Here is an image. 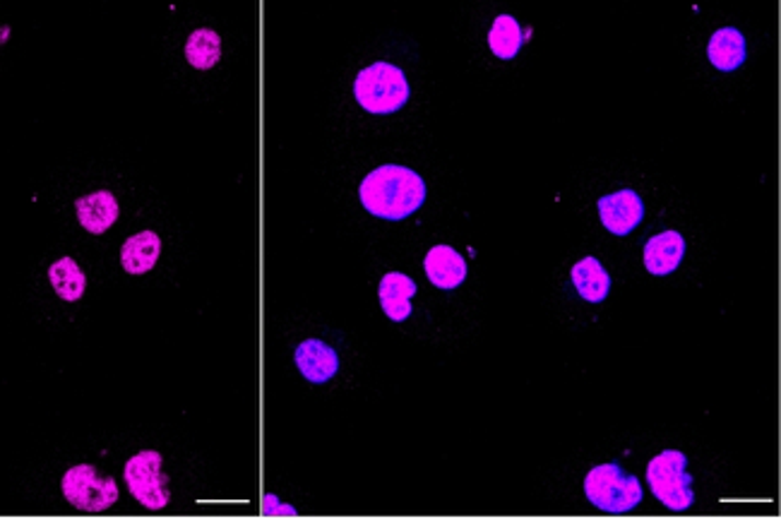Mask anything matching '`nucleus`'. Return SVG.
Here are the masks:
<instances>
[{"label": "nucleus", "instance_id": "f257e3e1", "mask_svg": "<svg viewBox=\"0 0 781 519\" xmlns=\"http://www.w3.org/2000/svg\"><path fill=\"white\" fill-rule=\"evenodd\" d=\"M358 195H361L364 207L374 217L400 221L424 205L426 183L412 169L386 164L368 173L361 188H358Z\"/></svg>", "mask_w": 781, "mask_h": 519}, {"label": "nucleus", "instance_id": "f03ea898", "mask_svg": "<svg viewBox=\"0 0 781 519\" xmlns=\"http://www.w3.org/2000/svg\"><path fill=\"white\" fill-rule=\"evenodd\" d=\"M354 96L368 114H394L409 99V82L402 68L374 64L356 76Z\"/></svg>", "mask_w": 781, "mask_h": 519}, {"label": "nucleus", "instance_id": "7ed1b4c3", "mask_svg": "<svg viewBox=\"0 0 781 519\" xmlns=\"http://www.w3.org/2000/svg\"><path fill=\"white\" fill-rule=\"evenodd\" d=\"M585 493L594 508L604 512H630L642 500V486L635 476L618 464L594 466L585 478Z\"/></svg>", "mask_w": 781, "mask_h": 519}, {"label": "nucleus", "instance_id": "20e7f679", "mask_svg": "<svg viewBox=\"0 0 781 519\" xmlns=\"http://www.w3.org/2000/svg\"><path fill=\"white\" fill-rule=\"evenodd\" d=\"M688 460L684 452L664 450L656 454L647 466V481L656 500H662L668 510H688L696 493H692V476L686 472Z\"/></svg>", "mask_w": 781, "mask_h": 519}, {"label": "nucleus", "instance_id": "39448f33", "mask_svg": "<svg viewBox=\"0 0 781 519\" xmlns=\"http://www.w3.org/2000/svg\"><path fill=\"white\" fill-rule=\"evenodd\" d=\"M161 466H164V457L154 450H142L133 454L123 469L133 498L147 510H164L171 503L169 478L161 472Z\"/></svg>", "mask_w": 781, "mask_h": 519}, {"label": "nucleus", "instance_id": "423d86ee", "mask_svg": "<svg viewBox=\"0 0 781 519\" xmlns=\"http://www.w3.org/2000/svg\"><path fill=\"white\" fill-rule=\"evenodd\" d=\"M66 500L82 512H104L118 500V484L111 476H99L96 466L78 464L60 481Z\"/></svg>", "mask_w": 781, "mask_h": 519}, {"label": "nucleus", "instance_id": "0eeeda50", "mask_svg": "<svg viewBox=\"0 0 781 519\" xmlns=\"http://www.w3.org/2000/svg\"><path fill=\"white\" fill-rule=\"evenodd\" d=\"M599 215L604 227L616 237H628L644 217V205L635 191H618L599 200Z\"/></svg>", "mask_w": 781, "mask_h": 519}, {"label": "nucleus", "instance_id": "6e6552de", "mask_svg": "<svg viewBox=\"0 0 781 519\" xmlns=\"http://www.w3.org/2000/svg\"><path fill=\"white\" fill-rule=\"evenodd\" d=\"M301 376L311 382H328L340 370V356L322 339H306L294 354Z\"/></svg>", "mask_w": 781, "mask_h": 519}, {"label": "nucleus", "instance_id": "1a4fd4ad", "mask_svg": "<svg viewBox=\"0 0 781 519\" xmlns=\"http://www.w3.org/2000/svg\"><path fill=\"white\" fill-rule=\"evenodd\" d=\"M76 209H78V221L82 224V229L94 233V237H99V233H104L114 227L118 219V212H120L116 195L108 191H96L92 195L80 197V200L76 203Z\"/></svg>", "mask_w": 781, "mask_h": 519}, {"label": "nucleus", "instance_id": "9d476101", "mask_svg": "<svg viewBox=\"0 0 781 519\" xmlns=\"http://www.w3.org/2000/svg\"><path fill=\"white\" fill-rule=\"evenodd\" d=\"M428 279L438 289H457L467 279L464 257L450 245H433L424 260Z\"/></svg>", "mask_w": 781, "mask_h": 519}, {"label": "nucleus", "instance_id": "9b49d317", "mask_svg": "<svg viewBox=\"0 0 781 519\" xmlns=\"http://www.w3.org/2000/svg\"><path fill=\"white\" fill-rule=\"evenodd\" d=\"M686 253V241L678 231H664L659 237H652L644 245V265H647L650 275H671L680 265Z\"/></svg>", "mask_w": 781, "mask_h": 519}, {"label": "nucleus", "instance_id": "f8f14e48", "mask_svg": "<svg viewBox=\"0 0 781 519\" xmlns=\"http://www.w3.org/2000/svg\"><path fill=\"white\" fill-rule=\"evenodd\" d=\"M380 305L394 323H402L412 315V299L416 296V281L409 279L402 272H390L380 281Z\"/></svg>", "mask_w": 781, "mask_h": 519}, {"label": "nucleus", "instance_id": "ddd939ff", "mask_svg": "<svg viewBox=\"0 0 781 519\" xmlns=\"http://www.w3.org/2000/svg\"><path fill=\"white\" fill-rule=\"evenodd\" d=\"M161 253V239L154 231H140L130 237L120 249V265L128 275H147L154 269Z\"/></svg>", "mask_w": 781, "mask_h": 519}, {"label": "nucleus", "instance_id": "4468645a", "mask_svg": "<svg viewBox=\"0 0 781 519\" xmlns=\"http://www.w3.org/2000/svg\"><path fill=\"white\" fill-rule=\"evenodd\" d=\"M707 56H710L712 66L719 70H736L743 66V60H746V39H743V34L734 27L716 30L710 39V46H707Z\"/></svg>", "mask_w": 781, "mask_h": 519}, {"label": "nucleus", "instance_id": "2eb2a0df", "mask_svg": "<svg viewBox=\"0 0 781 519\" xmlns=\"http://www.w3.org/2000/svg\"><path fill=\"white\" fill-rule=\"evenodd\" d=\"M573 284L582 299L589 303H601L611 289V277L597 257H585L573 267Z\"/></svg>", "mask_w": 781, "mask_h": 519}, {"label": "nucleus", "instance_id": "dca6fc26", "mask_svg": "<svg viewBox=\"0 0 781 519\" xmlns=\"http://www.w3.org/2000/svg\"><path fill=\"white\" fill-rule=\"evenodd\" d=\"M48 279H51L54 291L68 303L80 301L84 289H87L84 272L80 269V265L72 257L56 260V263L48 267Z\"/></svg>", "mask_w": 781, "mask_h": 519}, {"label": "nucleus", "instance_id": "f3484780", "mask_svg": "<svg viewBox=\"0 0 781 519\" xmlns=\"http://www.w3.org/2000/svg\"><path fill=\"white\" fill-rule=\"evenodd\" d=\"M221 58V36L215 30H195L185 42V60L195 70H209Z\"/></svg>", "mask_w": 781, "mask_h": 519}, {"label": "nucleus", "instance_id": "a211bd4d", "mask_svg": "<svg viewBox=\"0 0 781 519\" xmlns=\"http://www.w3.org/2000/svg\"><path fill=\"white\" fill-rule=\"evenodd\" d=\"M522 42H525L522 27H519V22L513 15L495 18L493 27L489 32V46L495 56L503 60L515 58L519 54V48H522Z\"/></svg>", "mask_w": 781, "mask_h": 519}]
</instances>
